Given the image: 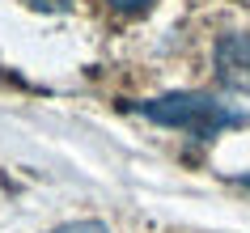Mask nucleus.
<instances>
[{
    "label": "nucleus",
    "mask_w": 250,
    "mask_h": 233,
    "mask_svg": "<svg viewBox=\"0 0 250 233\" xmlns=\"http://www.w3.org/2000/svg\"><path fill=\"white\" fill-rule=\"evenodd\" d=\"M140 115L161 123V127H178L195 140H208V136H221L225 127L246 123L242 110H229L225 102H216L208 93H161L153 102H140Z\"/></svg>",
    "instance_id": "f257e3e1"
},
{
    "label": "nucleus",
    "mask_w": 250,
    "mask_h": 233,
    "mask_svg": "<svg viewBox=\"0 0 250 233\" xmlns=\"http://www.w3.org/2000/svg\"><path fill=\"white\" fill-rule=\"evenodd\" d=\"M216 77L225 89L250 98V34H225L216 42Z\"/></svg>",
    "instance_id": "f03ea898"
},
{
    "label": "nucleus",
    "mask_w": 250,
    "mask_h": 233,
    "mask_svg": "<svg viewBox=\"0 0 250 233\" xmlns=\"http://www.w3.org/2000/svg\"><path fill=\"white\" fill-rule=\"evenodd\" d=\"M47 233H110L102 220H68V225H55Z\"/></svg>",
    "instance_id": "7ed1b4c3"
},
{
    "label": "nucleus",
    "mask_w": 250,
    "mask_h": 233,
    "mask_svg": "<svg viewBox=\"0 0 250 233\" xmlns=\"http://www.w3.org/2000/svg\"><path fill=\"white\" fill-rule=\"evenodd\" d=\"M110 9H119V13H140V9H148V0H106Z\"/></svg>",
    "instance_id": "20e7f679"
},
{
    "label": "nucleus",
    "mask_w": 250,
    "mask_h": 233,
    "mask_svg": "<svg viewBox=\"0 0 250 233\" xmlns=\"http://www.w3.org/2000/svg\"><path fill=\"white\" fill-rule=\"evenodd\" d=\"M34 4H55V9H60V4H68V0H34Z\"/></svg>",
    "instance_id": "39448f33"
},
{
    "label": "nucleus",
    "mask_w": 250,
    "mask_h": 233,
    "mask_svg": "<svg viewBox=\"0 0 250 233\" xmlns=\"http://www.w3.org/2000/svg\"><path fill=\"white\" fill-rule=\"evenodd\" d=\"M246 182H250V178H246Z\"/></svg>",
    "instance_id": "423d86ee"
}]
</instances>
